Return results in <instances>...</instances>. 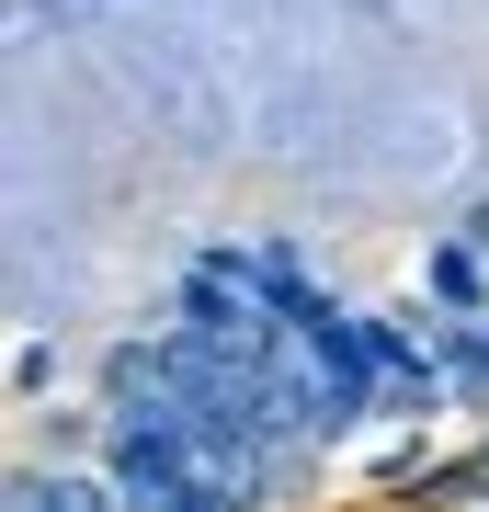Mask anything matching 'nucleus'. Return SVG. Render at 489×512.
<instances>
[{
	"label": "nucleus",
	"instance_id": "f257e3e1",
	"mask_svg": "<svg viewBox=\"0 0 489 512\" xmlns=\"http://www.w3.org/2000/svg\"><path fill=\"white\" fill-rule=\"evenodd\" d=\"M114 490H126V512H228V490H217V467L194 456V433H182L171 410H137L126 433H114Z\"/></svg>",
	"mask_w": 489,
	"mask_h": 512
},
{
	"label": "nucleus",
	"instance_id": "f03ea898",
	"mask_svg": "<svg viewBox=\"0 0 489 512\" xmlns=\"http://www.w3.org/2000/svg\"><path fill=\"white\" fill-rule=\"evenodd\" d=\"M364 353H376V399H399V410L433 399V353H410L387 319H364Z\"/></svg>",
	"mask_w": 489,
	"mask_h": 512
},
{
	"label": "nucleus",
	"instance_id": "7ed1b4c3",
	"mask_svg": "<svg viewBox=\"0 0 489 512\" xmlns=\"http://www.w3.org/2000/svg\"><path fill=\"white\" fill-rule=\"evenodd\" d=\"M12 512H126V490H91V478H12Z\"/></svg>",
	"mask_w": 489,
	"mask_h": 512
},
{
	"label": "nucleus",
	"instance_id": "20e7f679",
	"mask_svg": "<svg viewBox=\"0 0 489 512\" xmlns=\"http://www.w3.org/2000/svg\"><path fill=\"white\" fill-rule=\"evenodd\" d=\"M433 285L455 296V308H478V262H467V251H444V262H433Z\"/></svg>",
	"mask_w": 489,
	"mask_h": 512
}]
</instances>
